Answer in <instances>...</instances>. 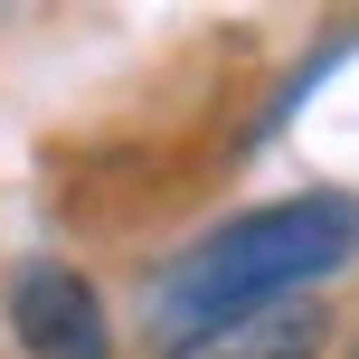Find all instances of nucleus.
<instances>
[{"label": "nucleus", "mask_w": 359, "mask_h": 359, "mask_svg": "<svg viewBox=\"0 0 359 359\" xmlns=\"http://www.w3.org/2000/svg\"><path fill=\"white\" fill-rule=\"evenodd\" d=\"M350 255H359V198H341V189L274 198V208L236 217V227L198 236V246L180 255L161 274V293H151V322H161L170 341H189V331L236 322V312H255V303L312 293L322 274H341Z\"/></svg>", "instance_id": "obj_1"}, {"label": "nucleus", "mask_w": 359, "mask_h": 359, "mask_svg": "<svg viewBox=\"0 0 359 359\" xmlns=\"http://www.w3.org/2000/svg\"><path fill=\"white\" fill-rule=\"evenodd\" d=\"M10 331L29 359H114V322L76 265H19L10 274Z\"/></svg>", "instance_id": "obj_2"}, {"label": "nucleus", "mask_w": 359, "mask_h": 359, "mask_svg": "<svg viewBox=\"0 0 359 359\" xmlns=\"http://www.w3.org/2000/svg\"><path fill=\"white\" fill-rule=\"evenodd\" d=\"M322 341H331V303L284 293V303H255L236 322H208L189 341H170L161 359H322Z\"/></svg>", "instance_id": "obj_3"}]
</instances>
